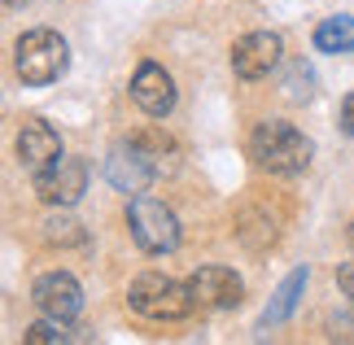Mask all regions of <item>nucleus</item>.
Returning a JSON list of instances; mask_svg holds the SVG:
<instances>
[{
    "instance_id": "nucleus-1",
    "label": "nucleus",
    "mask_w": 354,
    "mask_h": 345,
    "mask_svg": "<svg viewBox=\"0 0 354 345\" xmlns=\"http://www.w3.org/2000/svg\"><path fill=\"white\" fill-rule=\"evenodd\" d=\"M250 158L258 171L267 175H302L315 158V144L310 136H302L293 122H280V118H267L250 131Z\"/></svg>"
},
{
    "instance_id": "nucleus-2",
    "label": "nucleus",
    "mask_w": 354,
    "mask_h": 345,
    "mask_svg": "<svg viewBox=\"0 0 354 345\" xmlns=\"http://www.w3.org/2000/svg\"><path fill=\"white\" fill-rule=\"evenodd\" d=\"M127 306L149 324H180L197 310V301H193V288L188 284L171 280V275H162V271H145V275H136L131 288H127Z\"/></svg>"
},
{
    "instance_id": "nucleus-3",
    "label": "nucleus",
    "mask_w": 354,
    "mask_h": 345,
    "mask_svg": "<svg viewBox=\"0 0 354 345\" xmlns=\"http://www.w3.org/2000/svg\"><path fill=\"white\" fill-rule=\"evenodd\" d=\"M71 66V48L66 39L53 31V26H35V31H22L18 44H13V71L26 88H48L57 84Z\"/></svg>"
},
{
    "instance_id": "nucleus-4",
    "label": "nucleus",
    "mask_w": 354,
    "mask_h": 345,
    "mask_svg": "<svg viewBox=\"0 0 354 345\" xmlns=\"http://www.w3.org/2000/svg\"><path fill=\"white\" fill-rule=\"evenodd\" d=\"M127 227H131V241L140 245L145 254H175L180 245V218L162 197H149V192H136L127 201Z\"/></svg>"
},
{
    "instance_id": "nucleus-5",
    "label": "nucleus",
    "mask_w": 354,
    "mask_h": 345,
    "mask_svg": "<svg viewBox=\"0 0 354 345\" xmlns=\"http://www.w3.org/2000/svg\"><path fill=\"white\" fill-rule=\"evenodd\" d=\"M84 192H88V162L84 158L62 153L48 171L35 175V197L44 205H66V210H71Z\"/></svg>"
},
{
    "instance_id": "nucleus-6",
    "label": "nucleus",
    "mask_w": 354,
    "mask_h": 345,
    "mask_svg": "<svg viewBox=\"0 0 354 345\" xmlns=\"http://www.w3.org/2000/svg\"><path fill=\"white\" fill-rule=\"evenodd\" d=\"M13 153H18V167L35 179L39 171H48L53 162L66 153V149H62V136H57V127H53V122H44V118H26L22 127H18Z\"/></svg>"
},
{
    "instance_id": "nucleus-7",
    "label": "nucleus",
    "mask_w": 354,
    "mask_h": 345,
    "mask_svg": "<svg viewBox=\"0 0 354 345\" xmlns=\"http://www.w3.org/2000/svg\"><path fill=\"white\" fill-rule=\"evenodd\" d=\"M284 57V39L276 31H250L232 44V75L236 79H267Z\"/></svg>"
},
{
    "instance_id": "nucleus-8",
    "label": "nucleus",
    "mask_w": 354,
    "mask_h": 345,
    "mask_svg": "<svg viewBox=\"0 0 354 345\" xmlns=\"http://www.w3.org/2000/svg\"><path fill=\"white\" fill-rule=\"evenodd\" d=\"M31 301L39 315H53V319H79V310H84V288L71 271H44L39 280L31 284Z\"/></svg>"
},
{
    "instance_id": "nucleus-9",
    "label": "nucleus",
    "mask_w": 354,
    "mask_h": 345,
    "mask_svg": "<svg viewBox=\"0 0 354 345\" xmlns=\"http://www.w3.org/2000/svg\"><path fill=\"white\" fill-rule=\"evenodd\" d=\"M188 288L201 310H236L245 301V280L232 267H197L188 275Z\"/></svg>"
},
{
    "instance_id": "nucleus-10",
    "label": "nucleus",
    "mask_w": 354,
    "mask_h": 345,
    "mask_svg": "<svg viewBox=\"0 0 354 345\" xmlns=\"http://www.w3.org/2000/svg\"><path fill=\"white\" fill-rule=\"evenodd\" d=\"M131 101L140 105V114L149 118H167L175 109V79L162 71L158 62H140L131 75Z\"/></svg>"
},
{
    "instance_id": "nucleus-11",
    "label": "nucleus",
    "mask_w": 354,
    "mask_h": 345,
    "mask_svg": "<svg viewBox=\"0 0 354 345\" xmlns=\"http://www.w3.org/2000/svg\"><path fill=\"white\" fill-rule=\"evenodd\" d=\"M105 175H110V184H114L118 192H131V197H136V192H145L162 171H158L131 140H122V144L110 149V158H105Z\"/></svg>"
},
{
    "instance_id": "nucleus-12",
    "label": "nucleus",
    "mask_w": 354,
    "mask_h": 345,
    "mask_svg": "<svg viewBox=\"0 0 354 345\" xmlns=\"http://www.w3.org/2000/svg\"><path fill=\"white\" fill-rule=\"evenodd\" d=\"M302 288H306V267H297V271H289V275L280 280L276 297L267 301V310H263V319H258V328H280V324L293 315L297 297H302Z\"/></svg>"
},
{
    "instance_id": "nucleus-13",
    "label": "nucleus",
    "mask_w": 354,
    "mask_h": 345,
    "mask_svg": "<svg viewBox=\"0 0 354 345\" xmlns=\"http://www.w3.org/2000/svg\"><path fill=\"white\" fill-rule=\"evenodd\" d=\"M39 241L66 250V245H84L88 232H84V223H79L75 214H66V205H57V214H48L44 223H39Z\"/></svg>"
},
{
    "instance_id": "nucleus-14",
    "label": "nucleus",
    "mask_w": 354,
    "mask_h": 345,
    "mask_svg": "<svg viewBox=\"0 0 354 345\" xmlns=\"http://www.w3.org/2000/svg\"><path fill=\"white\" fill-rule=\"evenodd\" d=\"M315 48L319 53H350L354 48V18L350 13H333L315 26Z\"/></svg>"
},
{
    "instance_id": "nucleus-15",
    "label": "nucleus",
    "mask_w": 354,
    "mask_h": 345,
    "mask_svg": "<svg viewBox=\"0 0 354 345\" xmlns=\"http://www.w3.org/2000/svg\"><path fill=\"white\" fill-rule=\"evenodd\" d=\"M127 140L140 149V153L153 162L158 171H171L175 167V153H180V149H175V140L167 131H158V127H145V131H136V136H127Z\"/></svg>"
},
{
    "instance_id": "nucleus-16",
    "label": "nucleus",
    "mask_w": 354,
    "mask_h": 345,
    "mask_svg": "<svg viewBox=\"0 0 354 345\" xmlns=\"http://www.w3.org/2000/svg\"><path fill=\"white\" fill-rule=\"evenodd\" d=\"M26 345H62V341H71V328H66V319H53V315H44L39 324H31L22 333Z\"/></svg>"
},
{
    "instance_id": "nucleus-17",
    "label": "nucleus",
    "mask_w": 354,
    "mask_h": 345,
    "mask_svg": "<svg viewBox=\"0 0 354 345\" xmlns=\"http://www.w3.org/2000/svg\"><path fill=\"white\" fill-rule=\"evenodd\" d=\"M337 288H342L350 297V306H354V262H342V267H337Z\"/></svg>"
},
{
    "instance_id": "nucleus-18",
    "label": "nucleus",
    "mask_w": 354,
    "mask_h": 345,
    "mask_svg": "<svg viewBox=\"0 0 354 345\" xmlns=\"http://www.w3.org/2000/svg\"><path fill=\"white\" fill-rule=\"evenodd\" d=\"M342 136H354V92L342 101Z\"/></svg>"
},
{
    "instance_id": "nucleus-19",
    "label": "nucleus",
    "mask_w": 354,
    "mask_h": 345,
    "mask_svg": "<svg viewBox=\"0 0 354 345\" xmlns=\"http://www.w3.org/2000/svg\"><path fill=\"white\" fill-rule=\"evenodd\" d=\"M26 5V0H5V9H22Z\"/></svg>"
},
{
    "instance_id": "nucleus-20",
    "label": "nucleus",
    "mask_w": 354,
    "mask_h": 345,
    "mask_svg": "<svg viewBox=\"0 0 354 345\" xmlns=\"http://www.w3.org/2000/svg\"><path fill=\"white\" fill-rule=\"evenodd\" d=\"M350 250H354V223H350Z\"/></svg>"
}]
</instances>
